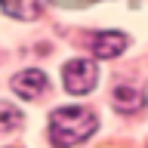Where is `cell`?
<instances>
[{
	"label": "cell",
	"mask_w": 148,
	"mask_h": 148,
	"mask_svg": "<svg viewBox=\"0 0 148 148\" xmlns=\"http://www.w3.org/2000/svg\"><path fill=\"white\" fill-rule=\"evenodd\" d=\"M0 9L18 22H34L43 12V0H0Z\"/></svg>",
	"instance_id": "obj_6"
},
{
	"label": "cell",
	"mask_w": 148,
	"mask_h": 148,
	"mask_svg": "<svg viewBox=\"0 0 148 148\" xmlns=\"http://www.w3.org/2000/svg\"><path fill=\"white\" fill-rule=\"evenodd\" d=\"M59 3H86V0H59Z\"/></svg>",
	"instance_id": "obj_8"
},
{
	"label": "cell",
	"mask_w": 148,
	"mask_h": 148,
	"mask_svg": "<svg viewBox=\"0 0 148 148\" xmlns=\"http://www.w3.org/2000/svg\"><path fill=\"white\" fill-rule=\"evenodd\" d=\"M62 80H65V90L74 92V96H83V92L96 90V83H99V68L96 62L90 59H74L62 68Z\"/></svg>",
	"instance_id": "obj_2"
},
{
	"label": "cell",
	"mask_w": 148,
	"mask_h": 148,
	"mask_svg": "<svg viewBox=\"0 0 148 148\" xmlns=\"http://www.w3.org/2000/svg\"><path fill=\"white\" fill-rule=\"evenodd\" d=\"M25 123V117H22V111L16 108V105H9V102H0V130H16Z\"/></svg>",
	"instance_id": "obj_7"
},
{
	"label": "cell",
	"mask_w": 148,
	"mask_h": 148,
	"mask_svg": "<svg viewBox=\"0 0 148 148\" xmlns=\"http://www.w3.org/2000/svg\"><path fill=\"white\" fill-rule=\"evenodd\" d=\"M46 86H49V80H46V74L37 71V68H28V71L12 77V90H16L22 99H40L46 92Z\"/></svg>",
	"instance_id": "obj_3"
},
{
	"label": "cell",
	"mask_w": 148,
	"mask_h": 148,
	"mask_svg": "<svg viewBox=\"0 0 148 148\" xmlns=\"http://www.w3.org/2000/svg\"><path fill=\"white\" fill-rule=\"evenodd\" d=\"M127 46H130V40L120 31H99V34L92 37V53L99 56V59H117Z\"/></svg>",
	"instance_id": "obj_4"
},
{
	"label": "cell",
	"mask_w": 148,
	"mask_h": 148,
	"mask_svg": "<svg viewBox=\"0 0 148 148\" xmlns=\"http://www.w3.org/2000/svg\"><path fill=\"white\" fill-rule=\"evenodd\" d=\"M96 127H99V117L90 108L65 105V108H56L49 114V139L56 148H71L83 139H90L96 133Z\"/></svg>",
	"instance_id": "obj_1"
},
{
	"label": "cell",
	"mask_w": 148,
	"mask_h": 148,
	"mask_svg": "<svg viewBox=\"0 0 148 148\" xmlns=\"http://www.w3.org/2000/svg\"><path fill=\"white\" fill-rule=\"evenodd\" d=\"M148 105V96L139 86H130V83H123V86H117L114 90V108L123 111V114H136V111H142Z\"/></svg>",
	"instance_id": "obj_5"
}]
</instances>
